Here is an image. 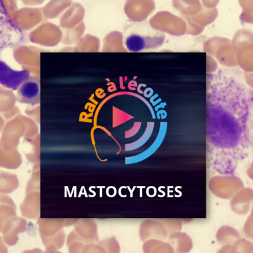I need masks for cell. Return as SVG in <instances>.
I'll list each match as a JSON object with an SVG mask.
<instances>
[{
  "label": "cell",
  "mask_w": 253,
  "mask_h": 253,
  "mask_svg": "<svg viewBox=\"0 0 253 253\" xmlns=\"http://www.w3.org/2000/svg\"><path fill=\"white\" fill-rule=\"evenodd\" d=\"M252 93L250 91L245 96L232 97L230 100H224L221 96H219L221 99L216 96L217 99L208 94L207 135L210 161L213 170L220 175H233L250 148L247 121L253 100Z\"/></svg>",
  "instance_id": "cell-1"
},
{
  "label": "cell",
  "mask_w": 253,
  "mask_h": 253,
  "mask_svg": "<svg viewBox=\"0 0 253 253\" xmlns=\"http://www.w3.org/2000/svg\"><path fill=\"white\" fill-rule=\"evenodd\" d=\"M217 12H213L211 14H199L191 17L195 23L199 25L202 28H205L208 25L211 24L215 20L217 17Z\"/></svg>",
  "instance_id": "cell-25"
},
{
  "label": "cell",
  "mask_w": 253,
  "mask_h": 253,
  "mask_svg": "<svg viewBox=\"0 0 253 253\" xmlns=\"http://www.w3.org/2000/svg\"><path fill=\"white\" fill-rule=\"evenodd\" d=\"M24 5L28 6H35L41 5L44 3L45 0H21Z\"/></svg>",
  "instance_id": "cell-30"
},
{
  "label": "cell",
  "mask_w": 253,
  "mask_h": 253,
  "mask_svg": "<svg viewBox=\"0 0 253 253\" xmlns=\"http://www.w3.org/2000/svg\"><path fill=\"white\" fill-rule=\"evenodd\" d=\"M215 57L220 64L225 67H232L237 65L236 49L232 43L221 46Z\"/></svg>",
  "instance_id": "cell-18"
},
{
  "label": "cell",
  "mask_w": 253,
  "mask_h": 253,
  "mask_svg": "<svg viewBox=\"0 0 253 253\" xmlns=\"http://www.w3.org/2000/svg\"><path fill=\"white\" fill-rule=\"evenodd\" d=\"M17 99V96H15L12 90L6 89L3 86L0 87L1 111L12 110V108L14 107Z\"/></svg>",
  "instance_id": "cell-23"
},
{
  "label": "cell",
  "mask_w": 253,
  "mask_h": 253,
  "mask_svg": "<svg viewBox=\"0 0 253 253\" xmlns=\"http://www.w3.org/2000/svg\"><path fill=\"white\" fill-rule=\"evenodd\" d=\"M163 13L151 18L149 22L151 28L172 36H179L187 33V22L184 20L170 13Z\"/></svg>",
  "instance_id": "cell-4"
},
{
  "label": "cell",
  "mask_w": 253,
  "mask_h": 253,
  "mask_svg": "<svg viewBox=\"0 0 253 253\" xmlns=\"http://www.w3.org/2000/svg\"><path fill=\"white\" fill-rule=\"evenodd\" d=\"M233 253L250 252L252 246L244 239H239L232 245Z\"/></svg>",
  "instance_id": "cell-28"
},
{
  "label": "cell",
  "mask_w": 253,
  "mask_h": 253,
  "mask_svg": "<svg viewBox=\"0 0 253 253\" xmlns=\"http://www.w3.org/2000/svg\"><path fill=\"white\" fill-rule=\"evenodd\" d=\"M161 221L164 223L169 235L173 233V232H179L182 230V223L180 220L164 219V220Z\"/></svg>",
  "instance_id": "cell-27"
},
{
  "label": "cell",
  "mask_w": 253,
  "mask_h": 253,
  "mask_svg": "<svg viewBox=\"0 0 253 253\" xmlns=\"http://www.w3.org/2000/svg\"><path fill=\"white\" fill-rule=\"evenodd\" d=\"M43 17L42 8L26 7L18 10L10 21L19 30L29 31L39 26Z\"/></svg>",
  "instance_id": "cell-6"
},
{
  "label": "cell",
  "mask_w": 253,
  "mask_h": 253,
  "mask_svg": "<svg viewBox=\"0 0 253 253\" xmlns=\"http://www.w3.org/2000/svg\"><path fill=\"white\" fill-rule=\"evenodd\" d=\"M31 76L30 72L26 69L15 71L3 61L0 62V83L1 86L6 89L17 91L20 85Z\"/></svg>",
  "instance_id": "cell-8"
},
{
  "label": "cell",
  "mask_w": 253,
  "mask_h": 253,
  "mask_svg": "<svg viewBox=\"0 0 253 253\" xmlns=\"http://www.w3.org/2000/svg\"><path fill=\"white\" fill-rule=\"evenodd\" d=\"M85 10L81 4L72 3L60 18V26L63 29H71L82 23Z\"/></svg>",
  "instance_id": "cell-12"
},
{
  "label": "cell",
  "mask_w": 253,
  "mask_h": 253,
  "mask_svg": "<svg viewBox=\"0 0 253 253\" xmlns=\"http://www.w3.org/2000/svg\"><path fill=\"white\" fill-rule=\"evenodd\" d=\"M85 25L82 23L71 29H63L62 43L66 46L76 44L83 37L85 31Z\"/></svg>",
  "instance_id": "cell-20"
},
{
  "label": "cell",
  "mask_w": 253,
  "mask_h": 253,
  "mask_svg": "<svg viewBox=\"0 0 253 253\" xmlns=\"http://www.w3.org/2000/svg\"><path fill=\"white\" fill-rule=\"evenodd\" d=\"M32 43L42 47H55L62 42L63 31L59 26L51 22H44L29 33Z\"/></svg>",
  "instance_id": "cell-3"
},
{
  "label": "cell",
  "mask_w": 253,
  "mask_h": 253,
  "mask_svg": "<svg viewBox=\"0 0 253 253\" xmlns=\"http://www.w3.org/2000/svg\"><path fill=\"white\" fill-rule=\"evenodd\" d=\"M19 102L28 105H38L40 101V76L31 75L17 90Z\"/></svg>",
  "instance_id": "cell-9"
},
{
  "label": "cell",
  "mask_w": 253,
  "mask_h": 253,
  "mask_svg": "<svg viewBox=\"0 0 253 253\" xmlns=\"http://www.w3.org/2000/svg\"><path fill=\"white\" fill-rule=\"evenodd\" d=\"M40 54L37 47L20 46L13 50V55L22 69L30 72L31 75L40 76Z\"/></svg>",
  "instance_id": "cell-5"
},
{
  "label": "cell",
  "mask_w": 253,
  "mask_h": 253,
  "mask_svg": "<svg viewBox=\"0 0 253 253\" xmlns=\"http://www.w3.org/2000/svg\"><path fill=\"white\" fill-rule=\"evenodd\" d=\"M18 10L17 0H1V12L8 19H12Z\"/></svg>",
  "instance_id": "cell-24"
},
{
  "label": "cell",
  "mask_w": 253,
  "mask_h": 253,
  "mask_svg": "<svg viewBox=\"0 0 253 253\" xmlns=\"http://www.w3.org/2000/svg\"><path fill=\"white\" fill-rule=\"evenodd\" d=\"M253 199V193L250 189H241L230 200V209L237 214L246 213L248 205Z\"/></svg>",
  "instance_id": "cell-13"
},
{
  "label": "cell",
  "mask_w": 253,
  "mask_h": 253,
  "mask_svg": "<svg viewBox=\"0 0 253 253\" xmlns=\"http://www.w3.org/2000/svg\"><path fill=\"white\" fill-rule=\"evenodd\" d=\"M231 42L227 38L222 37H214L206 41L203 51L208 55L215 56L216 53L221 46L230 44Z\"/></svg>",
  "instance_id": "cell-22"
},
{
  "label": "cell",
  "mask_w": 253,
  "mask_h": 253,
  "mask_svg": "<svg viewBox=\"0 0 253 253\" xmlns=\"http://www.w3.org/2000/svg\"><path fill=\"white\" fill-rule=\"evenodd\" d=\"M165 35L162 34L154 36H144L132 34L125 40L126 50L133 53L141 52L146 49H157L164 43Z\"/></svg>",
  "instance_id": "cell-7"
},
{
  "label": "cell",
  "mask_w": 253,
  "mask_h": 253,
  "mask_svg": "<svg viewBox=\"0 0 253 253\" xmlns=\"http://www.w3.org/2000/svg\"><path fill=\"white\" fill-rule=\"evenodd\" d=\"M144 0H126L124 5V12L126 17L135 22L145 20L153 12Z\"/></svg>",
  "instance_id": "cell-10"
},
{
  "label": "cell",
  "mask_w": 253,
  "mask_h": 253,
  "mask_svg": "<svg viewBox=\"0 0 253 253\" xmlns=\"http://www.w3.org/2000/svg\"><path fill=\"white\" fill-rule=\"evenodd\" d=\"M215 237L216 241L221 246L233 245L235 242L240 239V234L231 226L223 225L218 229Z\"/></svg>",
  "instance_id": "cell-19"
},
{
  "label": "cell",
  "mask_w": 253,
  "mask_h": 253,
  "mask_svg": "<svg viewBox=\"0 0 253 253\" xmlns=\"http://www.w3.org/2000/svg\"><path fill=\"white\" fill-rule=\"evenodd\" d=\"M187 33L193 36L200 35L205 28L195 23L191 18L187 17Z\"/></svg>",
  "instance_id": "cell-29"
},
{
  "label": "cell",
  "mask_w": 253,
  "mask_h": 253,
  "mask_svg": "<svg viewBox=\"0 0 253 253\" xmlns=\"http://www.w3.org/2000/svg\"><path fill=\"white\" fill-rule=\"evenodd\" d=\"M101 48V41L96 36L87 35L84 36L74 47V52L82 53H96Z\"/></svg>",
  "instance_id": "cell-17"
},
{
  "label": "cell",
  "mask_w": 253,
  "mask_h": 253,
  "mask_svg": "<svg viewBox=\"0 0 253 253\" xmlns=\"http://www.w3.org/2000/svg\"><path fill=\"white\" fill-rule=\"evenodd\" d=\"M214 196L223 200H230L237 192L243 189V184L234 175H218L212 177L208 184Z\"/></svg>",
  "instance_id": "cell-2"
},
{
  "label": "cell",
  "mask_w": 253,
  "mask_h": 253,
  "mask_svg": "<svg viewBox=\"0 0 253 253\" xmlns=\"http://www.w3.org/2000/svg\"><path fill=\"white\" fill-rule=\"evenodd\" d=\"M247 137L248 144L253 154V100L251 103L247 121Z\"/></svg>",
  "instance_id": "cell-26"
},
{
  "label": "cell",
  "mask_w": 253,
  "mask_h": 253,
  "mask_svg": "<svg viewBox=\"0 0 253 253\" xmlns=\"http://www.w3.org/2000/svg\"><path fill=\"white\" fill-rule=\"evenodd\" d=\"M168 242L172 246L175 253H187L193 248V241L189 235L181 231L169 235Z\"/></svg>",
  "instance_id": "cell-14"
},
{
  "label": "cell",
  "mask_w": 253,
  "mask_h": 253,
  "mask_svg": "<svg viewBox=\"0 0 253 253\" xmlns=\"http://www.w3.org/2000/svg\"><path fill=\"white\" fill-rule=\"evenodd\" d=\"M144 252L148 253H174L172 246L163 239H152L146 241L143 246Z\"/></svg>",
  "instance_id": "cell-21"
},
{
  "label": "cell",
  "mask_w": 253,
  "mask_h": 253,
  "mask_svg": "<svg viewBox=\"0 0 253 253\" xmlns=\"http://www.w3.org/2000/svg\"><path fill=\"white\" fill-rule=\"evenodd\" d=\"M140 235L142 240L158 239L166 240L169 234L161 220H147L142 223Z\"/></svg>",
  "instance_id": "cell-11"
},
{
  "label": "cell",
  "mask_w": 253,
  "mask_h": 253,
  "mask_svg": "<svg viewBox=\"0 0 253 253\" xmlns=\"http://www.w3.org/2000/svg\"><path fill=\"white\" fill-rule=\"evenodd\" d=\"M72 0H50L42 8V14L47 19H54L61 17L71 6Z\"/></svg>",
  "instance_id": "cell-16"
},
{
  "label": "cell",
  "mask_w": 253,
  "mask_h": 253,
  "mask_svg": "<svg viewBox=\"0 0 253 253\" xmlns=\"http://www.w3.org/2000/svg\"><path fill=\"white\" fill-rule=\"evenodd\" d=\"M103 52L117 53L126 52V49L123 42V35L121 32L114 31L105 36L103 41Z\"/></svg>",
  "instance_id": "cell-15"
},
{
  "label": "cell",
  "mask_w": 253,
  "mask_h": 253,
  "mask_svg": "<svg viewBox=\"0 0 253 253\" xmlns=\"http://www.w3.org/2000/svg\"><path fill=\"white\" fill-rule=\"evenodd\" d=\"M217 253H233V248H232V245H226L221 246L220 249L218 250Z\"/></svg>",
  "instance_id": "cell-31"
}]
</instances>
